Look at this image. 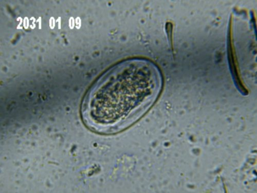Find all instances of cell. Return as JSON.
I'll list each match as a JSON object with an SVG mask.
<instances>
[{"instance_id":"obj_1","label":"cell","mask_w":257,"mask_h":193,"mask_svg":"<svg viewBox=\"0 0 257 193\" xmlns=\"http://www.w3.org/2000/svg\"><path fill=\"white\" fill-rule=\"evenodd\" d=\"M162 77L152 62L124 60L101 76L85 97L83 123L93 132H121L141 118L160 92Z\"/></svg>"}]
</instances>
